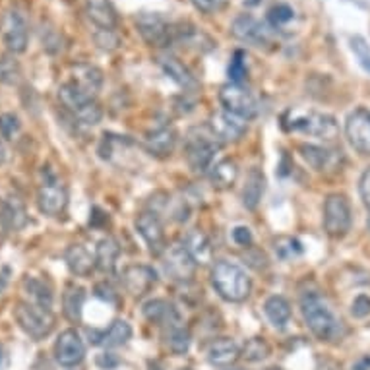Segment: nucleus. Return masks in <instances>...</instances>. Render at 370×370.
<instances>
[{
    "instance_id": "nucleus-1",
    "label": "nucleus",
    "mask_w": 370,
    "mask_h": 370,
    "mask_svg": "<svg viewBox=\"0 0 370 370\" xmlns=\"http://www.w3.org/2000/svg\"><path fill=\"white\" fill-rule=\"evenodd\" d=\"M301 314L305 320L306 327L313 332L320 342H340L345 335L343 322L334 314L318 293H305L301 298Z\"/></svg>"
},
{
    "instance_id": "nucleus-2",
    "label": "nucleus",
    "mask_w": 370,
    "mask_h": 370,
    "mask_svg": "<svg viewBox=\"0 0 370 370\" xmlns=\"http://www.w3.org/2000/svg\"><path fill=\"white\" fill-rule=\"evenodd\" d=\"M211 285L218 291L219 297L229 303H242L248 298L252 281L245 269L232 262L219 260L211 269Z\"/></svg>"
},
{
    "instance_id": "nucleus-3",
    "label": "nucleus",
    "mask_w": 370,
    "mask_h": 370,
    "mask_svg": "<svg viewBox=\"0 0 370 370\" xmlns=\"http://www.w3.org/2000/svg\"><path fill=\"white\" fill-rule=\"evenodd\" d=\"M281 124L285 130L303 132L322 140H335L340 134V126L334 116L318 111H287Z\"/></svg>"
},
{
    "instance_id": "nucleus-4",
    "label": "nucleus",
    "mask_w": 370,
    "mask_h": 370,
    "mask_svg": "<svg viewBox=\"0 0 370 370\" xmlns=\"http://www.w3.org/2000/svg\"><path fill=\"white\" fill-rule=\"evenodd\" d=\"M353 223L351 202L345 194H330L324 202V231L332 239H343Z\"/></svg>"
},
{
    "instance_id": "nucleus-5",
    "label": "nucleus",
    "mask_w": 370,
    "mask_h": 370,
    "mask_svg": "<svg viewBox=\"0 0 370 370\" xmlns=\"http://www.w3.org/2000/svg\"><path fill=\"white\" fill-rule=\"evenodd\" d=\"M14 318L18 322V326L22 327L23 332L33 337V340H43L51 334L52 330V318L51 310L41 308V306L28 303V301H20L16 303Z\"/></svg>"
},
{
    "instance_id": "nucleus-6",
    "label": "nucleus",
    "mask_w": 370,
    "mask_h": 370,
    "mask_svg": "<svg viewBox=\"0 0 370 370\" xmlns=\"http://www.w3.org/2000/svg\"><path fill=\"white\" fill-rule=\"evenodd\" d=\"M68 203V192L66 186L60 182L57 174L51 169L43 167V181L37 190V206L43 211L45 215H60Z\"/></svg>"
},
{
    "instance_id": "nucleus-7",
    "label": "nucleus",
    "mask_w": 370,
    "mask_h": 370,
    "mask_svg": "<svg viewBox=\"0 0 370 370\" xmlns=\"http://www.w3.org/2000/svg\"><path fill=\"white\" fill-rule=\"evenodd\" d=\"M136 28L150 47H169L176 39V28L157 12H142L136 16Z\"/></svg>"
},
{
    "instance_id": "nucleus-8",
    "label": "nucleus",
    "mask_w": 370,
    "mask_h": 370,
    "mask_svg": "<svg viewBox=\"0 0 370 370\" xmlns=\"http://www.w3.org/2000/svg\"><path fill=\"white\" fill-rule=\"evenodd\" d=\"M219 101L227 113L240 116L245 120L254 118L260 113V105L252 91H248L242 84H227L219 91Z\"/></svg>"
},
{
    "instance_id": "nucleus-9",
    "label": "nucleus",
    "mask_w": 370,
    "mask_h": 370,
    "mask_svg": "<svg viewBox=\"0 0 370 370\" xmlns=\"http://www.w3.org/2000/svg\"><path fill=\"white\" fill-rule=\"evenodd\" d=\"M0 35H2V41H4L10 52L20 55V52L26 51L29 41V29L26 16L20 10H16V8L6 10L4 16H2V20H0Z\"/></svg>"
},
{
    "instance_id": "nucleus-10",
    "label": "nucleus",
    "mask_w": 370,
    "mask_h": 370,
    "mask_svg": "<svg viewBox=\"0 0 370 370\" xmlns=\"http://www.w3.org/2000/svg\"><path fill=\"white\" fill-rule=\"evenodd\" d=\"M213 134L211 136H203V134H190L189 140H186V150H184V155H186V163L189 167L194 171V173H203L206 169H211V161H213V155L218 152V142Z\"/></svg>"
},
{
    "instance_id": "nucleus-11",
    "label": "nucleus",
    "mask_w": 370,
    "mask_h": 370,
    "mask_svg": "<svg viewBox=\"0 0 370 370\" xmlns=\"http://www.w3.org/2000/svg\"><path fill=\"white\" fill-rule=\"evenodd\" d=\"M345 136L355 152L370 155V111L359 107L345 120Z\"/></svg>"
},
{
    "instance_id": "nucleus-12",
    "label": "nucleus",
    "mask_w": 370,
    "mask_h": 370,
    "mask_svg": "<svg viewBox=\"0 0 370 370\" xmlns=\"http://www.w3.org/2000/svg\"><path fill=\"white\" fill-rule=\"evenodd\" d=\"M120 281H123L126 293H130L132 297L140 298L155 287L157 271L152 266H145V264H132V266H126L123 269Z\"/></svg>"
},
{
    "instance_id": "nucleus-13",
    "label": "nucleus",
    "mask_w": 370,
    "mask_h": 370,
    "mask_svg": "<svg viewBox=\"0 0 370 370\" xmlns=\"http://www.w3.org/2000/svg\"><path fill=\"white\" fill-rule=\"evenodd\" d=\"M301 157L318 173H337L343 165V155L340 150H330L322 145L303 144L298 145Z\"/></svg>"
},
{
    "instance_id": "nucleus-14",
    "label": "nucleus",
    "mask_w": 370,
    "mask_h": 370,
    "mask_svg": "<svg viewBox=\"0 0 370 370\" xmlns=\"http://www.w3.org/2000/svg\"><path fill=\"white\" fill-rule=\"evenodd\" d=\"M86 357V345L76 330H65L55 343V359L60 366H76Z\"/></svg>"
},
{
    "instance_id": "nucleus-15",
    "label": "nucleus",
    "mask_w": 370,
    "mask_h": 370,
    "mask_svg": "<svg viewBox=\"0 0 370 370\" xmlns=\"http://www.w3.org/2000/svg\"><path fill=\"white\" fill-rule=\"evenodd\" d=\"M165 271L169 277H173L174 281H192V277L196 274V262L189 254V250L184 245H173L165 254Z\"/></svg>"
},
{
    "instance_id": "nucleus-16",
    "label": "nucleus",
    "mask_w": 370,
    "mask_h": 370,
    "mask_svg": "<svg viewBox=\"0 0 370 370\" xmlns=\"http://www.w3.org/2000/svg\"><path fill=\"white\" fill-rule=\"evenodd\" d=\"M231 33L242 43H250L254 47L269 43V29L250 14L237 16L231 23Z\"/></svg>"
},
{
    "instance_id": "nucleus-17",
    "label": "nucleus",
    "mask_w": 370,
    "mask_h": 370,
    "mask_svg": "<svg viewBox=\"0 0 370 370\" xmlns=\"http://www.w3.org/2000/svg\"><path fill=\"white\" fill-rule=\"evenodd\" d=\"M136 229L153 256H159L167 250L165 248V231H163V223L157 218V213H152V211L140 213L136 218Z\"/></svg>"
},
{
    "instance_id": "nucleus-18",
    "label": "nucleus",
    "mask_w": 370,
    "mask_h": 370,
    "mask_svg": "<svg viewBox=\"0 0 370 370\" xmlns=\"http://www.w3.org/2000/svg\"><path fill=\"white\" fill-rule=\"evenodd\" d=\"M210 128L211 134L215 136V140L219 142H237L245 136L247 132V120L240 118V116L232 115V113H227V111H221V113H215V115L210 118Z\"/></svg>"
},
{
    "instance_id": "nucleus-19",
    "label": "nucleus",
    "mask_w": 370,
    "mask_h": 370,
    "mask_svg": "<svg viewBox=\"0 0 370 370\" xmlns=\"http://www.w3.org/2000/svg\"><path fill=\"white\" fill-rule=\"evenodd\" d=\"M70 82H72L74 86L78 87L80 91H84L86 95L89 97H97V94L101 91L103 87V72L101 68H97L94 65H86V62H82V65H76L72 66V72H70Z\"/></svg>"
},
{
    "instance_id": "nucleus-20",
    "label": "nucleus",
    "mask_w": 370,
    "mask_h": 370,
    "mask_svg": "<svg viewBox=\"0 0 370 370\" xmlns=\"http://www.w3.org/2000/svg\"><path fill=\"white\" fill-rule=\"evenodd\" d=\"M86 14L95 28L115 31L118 16L111 0H86Z\"/></svg>"
},
{
    "instance_id": "nucleus-21",
    "label": "nucleus",
    "mask_w": 370,
    "mask_h": 370,
    "mask_svg": "<svg viewBox=\"0 0 370 370\" xmlns=\"http://www.w3.org/2000/svg\"><path fill=\"white\" fill-rule=\"evenodd\" d=\"M174 144H176V132L171 126H159L155 130L147 132V136H145V150L155 157L171 155Z\"/></svg>"
},
{
    "instance_id": "nucleus-22",
    "label": "nucleus",
    "mask_w": 370,
    "mask_h": 370,
    "mask_svg": "<svg viewBox=\"0 0 370 370\" xmlns=\"http://www.w3.org/2000/svg\"><path fill=\"white\" fill-rule=\"evenodd\" d=\"M144 316L150 322H153V324H159L163 327H169L173 326V324L182 322L181 314L176 313V308L171 303H167V301H163V298H153L150 303H145Z\"/></svg>"
},
{
    "instance_id": "nucleus-23",
    "label": "nucleus",
    "mask_w": 370,
    "mask_h": 370,
    "mask_svg": "<svg viewBox=\"0 0 370 370\" xmlns=\"http://www.w3.org/2000/svg\"><path fill=\"white\" fill-rule=\"evenodd\" d=\"M266 192V176L258 167H252L248 171L245 189H242V203L247 210L254 211L262 202V196Z\"/></svg>"
},
{
    "instance_id": "nucleus-24",
    "label": "nucleus",
    "mask_w": 370,
    "mask_h": 370,
    "mask_svg": "<svg viewBox=\"0 0 370 370\" xmlns=\"http://www.w3.org/2000/svg\"><path fill=\"white\" fill-rule=\"evenodd\" d=\"M161 68H163V72L167 74L169 78L176 84V86H181L182 89H186V91H194L198 89V82L196 78L192 76L186 66L182 65L179 58L174 57H163L159 60Z\"/></svg>"
},
{
    "instance_id": "nucleus-25",
    "label": "nucleus",
    "mask_w": 370,
    "mask_h": 370,
    "mask_svg": "<svg viewBox=\"0 0 370 370\" xmlns=\"http://www.w3.org/2000/svg\"><path fill=\"white\" fill-rule=\"evenodd\" d=\"M65 260L68 269L78 277H87L95 268V258H91L89 250L82 245H72L66 248Z\"/></svg>"
},
{
    "instance_id": "nucleus-26",
    "label": "nucleus",
    "mask_w": 370,
    "mask_h": 370,
    "mask_svg": "<svg viewBox=\"0 0 370 370\" xmlns=\"http://www.w3.org/2000/svg\"><path fill=\"white\" fill-rule=\"evenodd\" d=\"M182 245L189 250V254L194 258V262H196L198 266H206V264H210L211 262L213 248H211L210 239H208L202 231L192 229V231L184 237V242H182Z\"/></svg>"
},
{
    "instance_id": "nucleus-27",
    "label": "nucleus",
    "mask_w": 370,
    "mask_h": 370,
    "mask_svg": "<svg viewBox=\"0 0 370 370\" xmlns=\"http://www.w3.org/2000/svg\"><path fill=\"white\" fill-rule=\"evenodd\" d=\"M240 357V349L229 337H221L211 343L208 349V361L215 366H231Z\"/></svg>"
},
{
    "instance_id": "nucleus-28",
    "label": "nucleus",
    "mask_w": 370,
    "mask_h": 370,
    "mask_svg": "<svg viewBox=\"0 0 370 370\" xmlns=\"http://www.w3.org/2000/svg\"><path fill=\"white\" fill-rule=\"evenodd\" d=\"M239 179V163L231 157L218 161L210 171V181L213 184V189L227 190L231 189L232 184Z\"/></svg>"
},
{
    "instance_id": "nucleus-29",
    "label": "nucleus",
    "mask_w": 370,
    "mask_h": 370,
    "mask_svg": "<svg viewBox=\"0 0 370 370\" xmlns=\"http://www.w3.org/2000/svg\"><path fill=\"white\" fill-rule=\"evenodd\" d=\"M86 301V289L76 284H68L62 293V313L72 324H78L82 320V308Z\"/></svg>"
},
{
    "instance_id": "nucleus-30",
    "label": "nucleus",
    "mask_w": 370,
    "mask_h": 370,
    "mask_svg": "<svg viewBox=\"0 0 370 370\" xmlns=\"http://www.w3.org/2000/svg\"><path fill=\"white\" fill-rule=\"evenodd\" d=\"M118 256H120L118 240L113 237H105L97 242V248H95V266L105 274H111V271H115Z\"/></svg>"
},
{
    "instance_id": "nucleus-31",
    "label": "nucleus",
    "mask_w": 370,
    "mask_h": 370,
    "mask_svg": "<svg viewBox=\"0 0 370 370\" xmlns=\"http://www.w3.org/2000/svg\"><path fill=\"white\" fill-rule=\"evenodd\" d=\"M264 314L269 320V324L277 330H284L291 320V305L289 301L281 295H271L264 303Z\"/></svg>"
},
{
    "instance_id": "nucleus-32",
    "label": "nucleus",
    "mask_w": 370,
    "mask_h": 370,
    "mask_svg": "<svg viewBox=\"0 0 370 370\" xmlns=\"http://www.w3.org/2000/svg\"><path fill=\"white\" fill-rule=\"evenodd\" d=\"M23 291L29 295V301L33 305L41 306V308H47L51 310L52 306V289L51 285L43 281V279H37V277H23L22 281Z\"/></svg>"
},
{
    "instance_id": "nucleus-33",
    "label": "nucleus",
    "mask_w": 370,
    "mask_h": 370,
    "mask_svg": "<svg viewBox=\"0 0 370 370\" xmlns=\"http://www.w3.org/2000/svg\"><path fill=\"white\" fill-rule=\"evenodd\" d=\"M165 330V342H167V347L169 351L173 353V355H184V353H189L190 349V332L186 327L182 326V322L179 324H173V326L169 327H163Z\"/></svg>"
},
{
    "instance_id": "nucleus-34",
    "label": "nucleus",
    "mask_w": 370,
    "mask_h": 370,
    "mask_svg": "<svg viewBox=\"0 0 370 370\" xmlns=\"http://www.w3.org/2000/svg\"><path fill=\"white\" fill-rule=\"evenodd\" d=\"M0 215L6 221L8 229H22L28 221L23 203L18 198H8L4 202H0Z\"/></svg>"
},
{
    "instance_id": "nucleus-35",
    "label": "nucleus",
    "mask_w": 370,
    "mask_h": 370,
    "mask_svg": "<svg viewBox=\"0 0 370 370\" xmlns=\"http://www.w3.org/2000/svg\"><path fill=\"white\" fill-rule=\"evenodd\" d=\"M132 337V326L126 320H115L109 326V330L103 332L101 345L105 347H120L130 342Z\"/></svg>"
},
{
    "instance_id": "nucleus-36",
    "label": "nucleus",
    "mask_w": 370,
    "mask_h": 370,
    "mask_svg": "<svg viewBox=\"0 0 370 370\" xmlns=\"http://www.w3.org/2000/svg\"><path fill=\"white\" fill-rule=\"evenodd\" d=\"M271 353V347L264 337H252L245 343V347L240 351V357H245L248 363H260L264 359H268Z\"/></svg>"
},
{
    "instance_id": "nucleus-37",
    "label": "nucleus",
    "mask_w": 370,
    "mask_h": 370,
    "mask_svg": "<svg viewBox=\"0 0 370 370\" xmlns=\"http://www.w3.org/2000/svg\"><path fill=\"white\" fill-rule=\"evenodd\" d=\"M274 248H276L277 258H281V260H293L303 252L301 242L293 237H279L274 240Z\"/></svg>"
},
{
    "instance_id": "nucleus-38",
    "label": "nucleus",
    "mask_w": 370,
    "mask_h": 370,
    "mask_svg": "<svg viewBox=\"0 0 370 370\" xmlns=\"http://www.w3.org/2000/svg\"><path fill=\"white\" fill-rule=\"evenodd\" d=\"M293 20H295V10L289 4L279 2V4H276V6H271L268 10V22L271 23V28H284V26H287Z\"/></svg>"
},
{
    "instance_id": "nucleus-39",
    "label": "nucleus",
    "mask_w": 370,
    "mask_h": 370,
    "mask_svg": "<svg viewBox=\"0 0 370 370\" xmlns=\"http://www.w3.org/2000/svg\"><path fill=\"white\" fill-rule=\"evenodd\" d=\"M227 72H229L231 84H242V82L247 80V52L235 51Z\"/></svg>"
},
{
    "instance_id": "nucleus-40",
    "label": "nucleus",
    "mask_w": 370,
    "mask_h": 370,
    "mask_svg": "<svg viewBox=\"0 0 370 370\" xmlns=\"http://www.w3.org/2000/svg\"><path fill=\"white\" fill-rule=\"evenodd\" d=\"M349 43H351V51H353V55L359 60L361 68H363L364 72L370 74V45L366 43V39L361 35H355L351 37Z\"/></svg>"
},
{
    "instance_id": "nucleus-41",
    "label": "nucleus",
    "mask_w": 370,
    "mask_h": 370,
    "mask_svg": "<svg viewBox=\"0 0 370 370\" xmlns=\"http://www.w3.org/2000/svg\"><path fill=\"white\" fill-rule=\"evenodd\" d=\"M20 65L16 62V58L0 57V82H4L8 86H16L20 82Z\"/></svg>"
},
{
    "instance_id": "nucleus-42",
    "label": "nucleus",
    "mask_w": 370,
    "mask_h": 370,
    "mask_svg": "<svg viewBox=\"0 0 370 370\" xmlns=\"http://www.w3.org/2000/svg\"><path fill=\"white\" fill-rule=\"evenodd\" d=\"M22 128V123H20V118L12 113H4V115H0V134H2V138L6 140H12L20 132Z\"/></svg>"
},
{
    "instance_id": "nucleus-43",
    "label": "nucleus",
    "mask_w": 370,
    "mask_h": 370,
    "mask_svg": "<svg viewBox=\"0 0 370 370\" xmlns=\"http://www.w3.org/2000/svg\"><path fill=\"white\" fill-rule=\"evenodd\" d=\"M190 2L202 14H218L227 6L229 0H190Z\"/></svg>"
},
{
    "instance_id": "nucleus-44",
    "label": "nucleus",
    "mask_w": 370,
    "mask_h": 370,
    "mask_svg": "<svg viewBox=\"0 0 370 370\" xmlns=\"http://www.w3.org/2000/svg\"><path fill=\"white\" fill-rule=\"evenodd\" d=\"M95 41L105 51H113L118 47V37L113 31H107V29H99V33H95Z\"/></svg>"
},
{
    "instance_id": "nucleus-45",
    "label": "nucleus",
    "mask_w": 370,
    "mask_h": 370,
    "mask_svg": "<svg viewBox=\"0 0 370 370\" xmlns=\"http://www.w3.org/2000/svg\"><path fill=\"white\" fill-rule=\"evenodd\" d=\"M351 314L355 318H366L370 314V297L369 295H359L351 305Z\"/></svg>"
},
{
    "instance_id": "nucleus-46",
    "label": "nucleus",
    "mask_w": 370,
    "mask_h": 370,
    "mask_svg": "<svg viewBox=\"0 0 370 370\" xmlns=\"http://www.w3.org/2000/svg\"><path fill=\"white\" fill-rule=\"evenodd\" d=\"M231 237H232V240H235V242L242 248L250 247V245H252V240H254L252 239V232H250L248 227H235L231 232Z\"/></svg>"
},
{
    "instance_id": "nucleus-47",
    "label": "nucleus",
    "mask_w": 370,
    "mask_h": 370,
    "mask_svg": "<svg viewBox=\"0 0 370 370\" xmlns=\"http://www.w3.org/2000/svg\"><path fill=\"white\" fill-rule=\"evenodd\" d=\"M359 192H361V200L363 203L370 210V167L366 169L361 176V181H359Z\"/></svg>"
},
{
    "instance_id": "nucleus-48",
    "label": "nucleus",
    "mask_w": 370,
    "mask_h": 370,
    "mask_svg": "<svg viewBox=\"0 0 370 370\" xmlns=\"http://www.w3.org/2000/svg\"><path fill=\"white\" fill-rule=\"evenodd\" d=\"M118 363H120V361H118V357L113 355V353H103V355L97 357V364H99V366H101V369H105V370L116 369V366H118Z\"/></svg>"
},
{
    "instance_id": "nucleus-49",
    "label": "nucleus",
    "mask_w": 370,
    "mask_h": 370,
    "mask_svg": "<svg viewBox=\"0 0 370 370\" xmlns=\"http://www.w3.org/2000/svg\"><path fill=\"white\" fill-rule=\"evenodd\" d=\"M95 295L99 298H105V301H115V291L109 284H99L95 287Z\"/></svg>"
},
{
    "instance_id": "nucleus-50",
    "label": "nucleus",
    "mask_w": 370,
    "mask_h": 370,
    "mask_svg": "<svg viewBox=\"0 0 370 370\" xmlns=\"http://www.w3.org/2000/svg\"><path fill=\"white\" fill-rule=\"evenodd\" d=\"M318 370H342V366L335 364L334 361H320Z\"/></svg>"
},
{
    "instance_id": "nucleus-51",
    "label": "nucleus",
    "mask_w": 370,
    "mask_h": 370,
    "mask_svg": "<svg viewBox=\"0 0 370 370\" xmlns=\"http://www.w3.org/2000/svg\"><path fill=\"white\" fill-rule=\"evenodd\" d=\"M6 161V150H4V145H2V142H0V165Z\"/></svg>"
},
{
    "instance_id": "nucleus-52",
    "label": "nucleus",
    "mask_w": 370,
    "mask_h": 370,
    "mask_svg": "<svg viewBox=\"0 0 370 370\" xmlns=\"http://www.w3.org/2000/svg\"><path fill=\"white\" fill-rule=\"evenodd\" d=\"M8 285V277L0 276V293H4V289H6Z\"/></svg>"
},
{
    "instance_id": "nucleus-53",
    "label": "nucleus",
    "mask_w": 370,
    "mask_h": 370,
    "mask_svg": "<svg viewBox=\"0 0 370 370\" xmlns=\"http://www.w3.org/2000/svg\"><path fill=\"white\" fill-rule=\"evenodd\" d=\"M366 227H369V231H370V215H369V221H366Z\"/></svg>"
},
{
    "instance_id": "nucleus-54",
    "label": "nucleus",
    "mask_w": 370,
    "mask_h": 370,
    "mask_svg": "<svg viewBox=\"0 0 370 370\" xmlns=\"http://www.w3.org/2000/svg\"><path fill=\"white\" fill-rule=\"evenodd\" d=\"M0 364H2V353H0Z\"/></svg>"
},
{
    "instance_id": "nucleus-55",
    "label": "nucleus",
    "mask_w": 370,
    "mask_h": 370,
    "mask_svg": "<svg viewBox=\"0 0 370 370\" xmlns=\"http://www.w3.org/2000/svg\"><path fill=\"white\" fill-rule=\"evenodd\" d=\"M181 370H192V369H181Z\"/></svg>"
}]
</instances>
